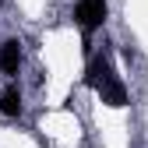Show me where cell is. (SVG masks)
I'll return each instance as SVG.
<instances>
[{
  "mask_svg": "<svg viewBox=\"0 0 148 148\" xmlns=\"http://www.w3.org/2000/svg\"><path fill=\"white\" fill-rule=\"evenodd\" d=\"M106 18H109V4L106 0H78L74 4V21L81 25V32H95L106 25Z\"/></svg>",
  "mask_w": 148,
  "mask_h": 148,
  "instance_id": "cell-1",
  "label": "cell"
},
{
  "mask_svg": "<svg viewBox=\"0 0 148 148\" xmlns=\"http://www.w3.org/2000/svg\"><path fill=\"white\" fill-rule=\"evenodd\" d=\"M109 78H116V74H113V60H109V53H95V57L88 60V67H85V85L99 92Z\"/></svg>",
  "mask_w": 148,
  "mask_h": 148,
  "instance_id": "cell-2",
  "label": "cell"
},
{
  "mask_svg": "<svg viewBox=\"0 0 148 148\" xmlns=\"http://www.w3.org/2000/svg\"><path fill=\"white\" fill-rule=\"evenodd\" d=\"M21 60H25V49H21V39H7L0 46V71L7 74V78H18V71H21Z\"/></svg>",
  "mask_w": 148,
  "mask_h": 148,
  "instance_id": "cell-3",
  "label": "cell"
},
{
  "mask_svg": "<svg viewBox=\"0 0 148 148\" xmlns=\"http://www.w3.org/2000/svg\"><path fill=\"white\" fill-rule=\"evenodd\" d=\"M21 113H25L21 88H18V85H7L4 92H0V116H7V120H18Z\"/></svg>",
  "mask_w": 148,
  "mask_h": 148,
  "instance_id": "cell-4",
  "label": "cell"
},
{
  "mask_svg": "<svg viewBox=\"0 0 148 148\" xmlns=\"http://www.w3.org/2000/svg\"><path fill=\"white\" fill-rule=\"evenodd\" d=\"M99 99H102L106 106H113V109H123L127 102H131V95H127V85H123L120 78H109V81L99 88Z\"/></svg>",
  "mask_w": 148,
  "mask_h": 148,
  "instance_id": "cell-5",
  "label": "cell"
}]
</instances>
